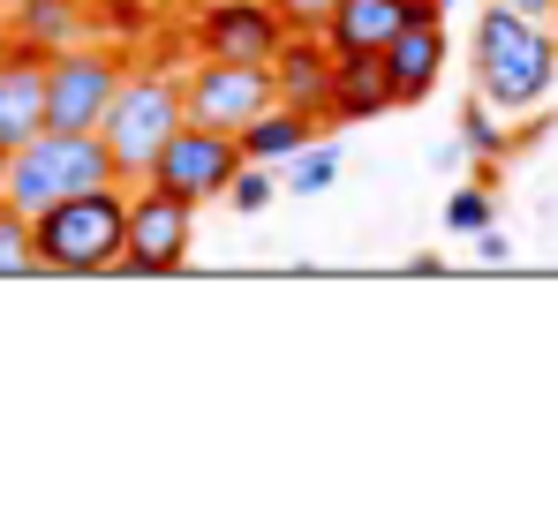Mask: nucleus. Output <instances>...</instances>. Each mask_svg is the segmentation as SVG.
<instances>
[{
	"mask_svg": "<svg viewBox=\"0 0 558 527\" xmlns=\"http://www.w3.org/2000/svg\"><path fill=\"white\" fill-rule=\"evenodd\" d=\"M468 69H475V98L498 113H536L558 84V38L551 23L513 15V8H483L475 38H468Z\"/></svg>",
	"mask_w": 558,
	"mask_h": 527,
	"instance_id": "f257e3e1",
	"label": "nucleus"
},
{
	"mask_svg": "<svg viewBox=\"0 0 558 527\" xmlns=\"http://www.w3.org/2000/svg\"><path fill=\"white\" fill-rule=\"evenodd\" d=\"M31 242H38V271L53 279H98V271H121V242H129V188H84V196H61L31 219Z\"/></svg>",
	"mask_w": 558,
	"mask_h": 527,
	"instance_id": "f03ea898",
	"label": "nucleus"
},
{
	"mask_svg": "<svg viewBox=\"0 0 558 527\" xmlns=\"http://www.w3.org/2000/svg\"><path fill=\"white\" fill-rule=\"evenodd\" d=\"M113 181H121V167H113V151L98 144V128H38L31 144L8 151L0 196H8L23 219H38L46 204L84 196V188H113ZM121 188H129V181H121Z\"/></svg>",
	"mask_w": 558,
	"mask_h": 527,
	"instance_id": "7ed1b4c3",
	"label": "nucleus"
},
{
	"mask_svg": "<svg viewBox=\"0 0 558 527\" xmlns=\"http://www.w3.org/2000/svg\"><path fill=\"white\" fill-rule=\"evenodd\" d=\"M182 76H174V53H159L151 69H136L129 61V76L113 90V106H106V121H98V144L113 151V167L121 181L136 188V181L151 174V159H159V144L182 128Z\"/></svg>",
	"mask_w": 558,
	"mask_h": 527,
	"instance_id": "20e7f679",
	"label": "nucleus"
},
{
	"mask_svg": "<svg viewBox=\"0 0 558 527\" xmlns=\"http://www.w3.org/2000/svg\"><path fill=\"white\" fill-rule=\"evenodd\" d=\"M121 76H129V46H106V38L61 46L46 61V128H98Z\"/></svg>",
	"mask_w": 558,
	"mask_h": 527,
	"instance_id": "39448f33",
	"label": "nucleus"
},
{
	"mask_svg": "<svg viewBox=\"0 0 558 527\" xmlns=\"http://www.w3.org/2000/svg\"><path fill=\"white\" fill-rule=\"evenodd\" d=\"M250 159H242V144L227 136V128H204V121H182L167 144H159V159H151V188H167V196H189L196 211L204 204H219L227 196V181L242 174Z\"/></svg>",
	"mask_w": 558,
	"mask_h": 527,
	"instance_id": "423d86ee",
	"label": "nucleus"
},
{
	"mask_svg": "<svg viewBox=\"0 0 558 527\" xmlns=\"http://www.w3.org/2000/svg\"><path fill=\"white\" fill-rule=\"evenodd\" d=\"M189 249H196V204L189 196H167L151 181L129 188V242H121V271L136 279H167L182 271Z\"/></svg>",
	"mask_w": 558,
	"mask_h": 527,
	"instance_id": "0eeeda50",
	"label": "nucleus"
},
{
	"mask_svg": "<svg viewBox=\"0 0 558 527\" xmlns=\"http://www.w3.org/2000/svg\"><path fill=\"white\" fill-rule=\"evenodd\" d=\"M265 106H272V61H211V53H204L182 76V113L204 121V128L242 136Z\"/></svg>",
	"mask_w": 558,
	"mask_h": 527,
	"instance_id": "6e6552de",
	"label": "nucleus"
},
{
	"mask_svg": "<svg viewBox=\"0 0 558 527\" xmlns=\"http://www.w3.org/2000/svg\"><path fill=\"white\" fill-rule=\"evenodd\" d=\"M189 38L211 61H272L287 23L272 15V0H204L196 23H189Z\"/></svg>",
	"mask_w": 558,
	"mask_h": 527,
	"instance_id": "1a4fd4ad",
	"label": "nucleus"
},
{
	"mask_svg": "<svg viewBox=\"0 0 558 527\" xmlns=\"http://www.w3.org/2000/svg\"><path fill=\"white\" fill-rule=\"evenodd\" d=\"M46 61H53L46 46L0 30V151H15L46 128Z\"/></svg>",
	"mask_w": 558,
	"mask_h": 527,
	"instance_id": "9d476101",
	"label": "nucleus"
},
{
	"mask_svg": "<svg viewBox=\"0 0 558 527\" xmlns=\"http://www.w3.org/2000/svg\"><path fill=\"white\" fill-rule=\"evenodd\" d=\"M446 23H408V30H392L385 38V90H392V106H423L430 90L446 84Z\"/></svg>",
	"mask_w": 558,
	"mask_h": 527,
	"instance_id": "9b49d317",
	"label": "nucleus"
},
{
	"mask_svg": "<svg viewBox=\"0 0 558 527\" xmlns=\"http://www.w3.org/2000/svg\"><path fill=\"white\" fill-rule=\"evenodd\" d=\"M272 98L294 106V113H310L325 128V106H332V46L310 38V30H287L279 53H272Z\"/></svg>",
	"mask_w": 558,
	"mask_h": 527,
	"instance_id": "f8f14e48",
	"label": "nucleus"
},
{
	"mask_svg": "<svg viewBox=\"0 0 558 527\" xmlns=\"http://www.w3.org/2000/svg\"><path fill=\"white\" fill-rule=\"evenodd\" d=\"M392 113V90H385V61L377 53H332V106H325V128H355Z\"/></svg>",
	"mask_w": 558,
	"mask_h": 527,
	"instance_id": "ddd939ff",
	"label": "nucleus"
},
{
	"mask_svg": "<svg viewBox=\"0 0 558 527\" xmlns=\"http://www.w3.org/2000/svg\"><path fill=\"white\" fill-rule=\"evenodd\" d=\"M0 30L61 53V46H84L92 38V0H0Z\"/></svg>",
	"mask_w": 558,
	"mask_h": 527,
	"instance_id": "4468645a",
	"label": "nucleus"
},
{
	"mask_svg": "<svg viewBox=\"0 0 558 527\" xmlns=\"http://www.w3.org/2000/svg\"><path fill=\"white\" fill-rule=\"evenodd\" d=\"M408 0H340L332 23H325V46L332 53H385L392 30H408Z\"/></svg>",
	"mask_w": 558,
	"mask_h": 527,
	"instance_id": "2eb2a0df",
	"label": "nucleus"
},
{
	"mask_svg": "<svg viewBox=\"0 0 558 527\" xmlns=\"http://www.w3.org/2000/svg\"><path fill=\"white\" fill-rule=\"evenodd\" d=\"M310 136H317V121L272 98V106H265V113H257V121H250V128H242L234 144H242V159H257V167H287V159H294V151H302Z\"/></svg>",
	"mask_w": 558,
	"mask_h": 527,
	"instance_id": "dca6fc26",
	"label": "nucleus"
},
{
	"mask_svg": "<svg viewBox=\"0 0 558 527\" xmlns=\"http://www.w3.org/2000/svg\"><path fill=\"white\" fill-rule=\"evenodd\" d=\"M332 181H340V144H332V136H325V144L310 136V144L287 159V181H279V188H294V196H325Z\"/></svg>",
	"mask_w": 558,
	"mask_h": 527,
	"instance_id": "f3484780",
	"label": "nucleus"
},
{
	"mask_svg": "<svg viewBox=\"0 0 558 527\" xmlns=\"http://www.w3.org/2000/svg\"><path fill=\"white\" fill-rule=\"evenodd\" d=\"M461 151L468 159H506L513 151V128L498 121V106H483V98L461 106Z\"/></svg>",
	"mask_w": 558,
	"mask_h": 527,
	"instance_id": "a211bd4d",
	"label": "nucleus"
},
{
	"mask_svg": "<svg viewBox=\"0 0 558 527\" xmlns=\"http://www.w3.org/2000/svg\"><path fill=\"white\" fill-rule=\"evenodd\" d=\"M38 271V242H31V219L0 196V279H31Z\"/></svg>",
	"mask_w": 558,
	"mask_h": 527,
	"instance_id": "6ab92c4d",
	"label": "nucleus"
},
{
	"mask_svg": "<svg viewBox=\"0 0 558 527\" xmlns=\"http://www.w3.org/2000/svg\"><path fill=\"white\" fill-rule=\"evenodd\" d=\"M498 219V188H483V181H461L453 196H446V234H483Z\"/></svg>",
	"mask_w": 558,
	"mask_h": 527,
	"instance_id": "aec40b11",
	"label": "nucleus"
},
{
	"mask_svg": "<svg viewBox=\"0 0 558 527\" xmlns=\"http://www.w3.org/2000/svg\"><path fill=\"white\" fill-rule=\"evenodd\" d=\"M272 196H279V181H272V167H257V159H250L242 174L227 181V204H234V211H250V219H257Z\"/></svg>",
	"mask_w": 558,
	"mask_h": 527,
	"instance_id": "412c9836",
	"label": "nucleus"
},
{
	"mask_svg": "<svg viewBox=\"0 0 558 527\" xmlns=\"http://www.w3.org/2000/svg\"><path fill=\"white\" fill-rule=\"evenodd\" d=\"M332 8H340V0H272V15H279V23H287V30H310V38H325Z\"/></svg>",
	"mask_w": 558,
	"mask_h": 527,
	"instance_id": "4be33fe9",
	"label": "nucleus"
},
{
	"mask_svg": "<svg viewBox=\"0 0 558 527\" xmlns=\"http://www.w3.org/2000/svg\"><path fill=\"white\" fill-rule=\"evenodd\" d=\"M475 257H483V264H513V242H506V226H498V219L475 234Z\"/></svg>",
	"mask_w": 558,
	"mask_h": 527,
	"instance_id": "5701e85b",
	"label": "nucleus"
},
{
	"mask_svg": "<svg viewBox=\"0 0 558 527\" xmlns=\"http://www.w3.org/2000/svg\"><path fill=\"white\" fill-rule=\"evenodd\" d=\"M498 8H513V15H536V23H551L558 0H498Z\"/></svg>",
	"mask_w": 558,
	"mask_h": 527,
	"instance_id": "b1692460",
	"label": "nucleus"
},
{
	"mask_svg": "<svg viewBox=\"0 0 558 527\" xmlns=\"http://www.w3.org/2000/svg\"><path fill=\"white\" fill-rule=\"evenodd\" d=\"M0 174H8V151H0Z\"/></svg>",
	"mask_w": 558,
	"mask_h": 527,
	"instance_id": "393cba45",
	"label": "nucleus"
}]
</instances>
